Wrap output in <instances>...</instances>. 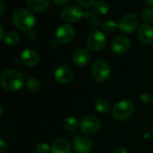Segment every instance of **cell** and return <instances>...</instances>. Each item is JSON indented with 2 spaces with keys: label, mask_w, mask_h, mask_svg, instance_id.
Here are the masks:
<instances>
[{
  "label": "cell",
  "mask_w": 153,
  "mask_h": 153,
  "mask_svg": "<svg viewBox=\"0 0 153 153\" xmlns=\"http://www.w3.org/2000/svg\"><path fill=\"white\" fill-rule=\"evenodd\" d=\"M4 37H5V29H4L3 25L0 24V41H1Z\"/></svg>",
  "instance_id": "35"
},
{
  "label": "cell",
  "mask_w": 153,
  "mask_h": 153,
  "mask_svg": "<svg viewBox=\"0 0 153 153\" xmlns=\"http://www.w3.org/2000/svg\"><path fill=\"white\" fill-rule=\"evenodd\" d=\"M94 105H95L96 110L98 113H100V114H106L110 110V104H109V102L106 99L102 98V97L97 98L95 101Z\"/></svg>",
  "instance_id": "20"
},
{
  "label": "cell",
  "mask_w": 153,
  "mask_h": 153,
  "mask_svg": "<svg viewBox=\"0 0 153 153\" xmlns=\"http://www.w3.org/2000/svg\"><path fill=\"white\" fill-rule=\"evenodd\" d=\"M24 75L14 68H8L3 71L0 76V85L7 92H16L25 85Z\"/></svg>",
  "instance_id": "1"
},
{
  "label": "cell",
  "mask_w": 153,
  "mask_h": 153,
  "mask_svg": "<svg viewBox=\"0 0 153 153\" xmlns=\"http://www.w3.org/2000/svg\"><path fill=\"white\" fill-rule=\"evenodd\" d=\"M72 62L76 67H86L91 60V54L86 49H78L72 55Z\"/></svg>",
  "instance_id": "13"
},
{
  "label": "cell",
  "mask_w": 153,
  "mask_h": 153,
  "mask_svg": "<svg viewBox=\"0 0 153 153\" xmlns=\"http://www.w3.org/2000/svg\"><path fill=\"white\" fill-rule=\"evenodd\" d=\"M140 99L144 104H149L152 101V97L149 93H142L140 95Z\"/></svg>",
  "instance_id": "28"
},
{
  "label": "cell",
  "mask_w": 153,
  "mask_h": 153,
  "mask_svg": "<svg viewBox=\"0 0 153 153\" xmlns=\"http://www.w3.org/2000/svg\"><path fill=\"white\" fill-rule=\"evenodd\" d=\"M12 20L16 28L21 31H30L33 30L35 25L36 20L33 14L27 9L19 8L13 13Z\"/></svg>",
  "instance_id": "2"
},
{
  "label": "cell",
  "mask_w": 153,
  "mask_h": 153,
  "mask_svg": "<svg viewBox=\"0 0 153 153\" xmlns=\"http://www.w3.org/2000/svg\"><path fill=\"white\" fill-rule=\"evenodd\" d=\"M84 17H86L88 20L89 26L93 30H97L101 26V22H100L99 18L97 16V14L95 13L94 10L89 9V10L84 12Z\"/></svg>",
  "instance_id": "18"
},
{
  "label": "cell",
  "mask_w": 153,
  "mask_h": 153,
  "mask_svg": "<svg viewBox=\"0 0 153 153\" xmlns=\"http://www.w3.org/2000/svg\"><path fill=\"white\" fill-rule=\"evenodd\" d=\"M140 16L143 21L147 22L148 24H153V9L152 8L143 9Z\"/></svg>",
  "instance_id": "25"
},
{
  "label": "cell",
  "mask_w": 153,
  "mask_h": 153,
  "mask_svg": "<svg viewBox=\"0 0 153 153\" xmlns=\"http://www.w3.org/2000/svg\"><path fill=\"white\" fill-rule=\"evenodd\" d=\"M27 37H28V39H30V40H34V39L36 38V33H35V32H34L33 30L28 31V32H27Z\"/></svg>",
  "instance_id": "31"
},
{
  "label": "cell",
  "mask_w": 153,
  "mask_h": 153,
  "mask_svg": "<svg viewBox=\"0 0 153 153\" xmlns=\"http://www.w3.org/2000/svg\"><path fill=\"white\" fill-rule=\"evenodd\" d=\"M80 130L87 135H94L97 133L101 128L100 120L94 115H88L82 118L79 123Z\"/></svg>",
  "instance_id": "8"
},
{
  "label": "cell",
  "mask_w": 153,
  "mask_h": 153,
  "mask_svg": "<svg viewBox=\"0 0 153 153\" xmlns=\"http://www.w3.org/2000/svg\"><path fill=\"white\" fill-rule=\"evenodd\" d=\"M5 5H4V3L0 0V17H1L2 16H3V14L5 13Z\"/></svg>",
  "instance_id": "34"
},
{
  "label": "cell",
  "mask_w": 153,
  "mask_h": 153,
  "mask_svg": "<svg viewBox=\"0 0 153 153\" xmlns=\"http://www.w3.org/2000/svg\"><path fill=\"white\" fill-rule=\"evenodd\" d=\"M71 144L70 142L63 138L56 140L51 145L52 153H70L71 152Z\"/></svg>",
  "instance_id": "16"
},
{
  "label": "cell",
  "mask_w": 153,
  "mask_h": 153,
  "mask_svg": "<svg viewBox=\"0 0 153 153\" xmlns=\"http://www.w3.org/2000/svg\"><path fill=\"white\" fill-rule=\"evenodd\" d=\"M131 48V41L128 37L123 35H119L115 37L112 43L111 49L113 52L116 55H123L125 54Z\"/></svg>",
  "instance_id": "11"
},
{
  "label": "cell",
  "mask_w": 153,
  "mask_h": 153,
  "mask_svg": "<svg viewBox=\"0 0 153 153\" xmlns=\"http://www.w3.org/2000/svg\"><path fill=\"white\" fill-rule=\"evenodd\" d=\"M60 16L63 21L73 24L79 22L84 16V11L76 5H69L65 7L60 13Z\"/></svg>",
  "instance_id": "7"
},
{
  "label": "cell",
  "mask_w": 153,
  "mask_h": 153,
  "mask_svg": "<svg viewBox=\"0 0 153 153\" xmlns=\"http://www.w3.org/2000/svg\"><path fill=\"white\" fill-rule=\"evenodd\" d=\"M26 87H27V89L29 91H31L33 93H35V92H38L41 89L42 83L37 78L31 76V78H29L26 80Z\"/></svg>",
  "instance_id": "21"
},
{
  "label": "cell",
  "mask_w": 153,
  "mask_h": 153,
  "mask_svg": "<svg viewBox=\"0 0 153 153\" xmlns=\"http://www.w3.org/2000/svg\"><path fill=\"white\" fill-rule=\"evenodd\" d=\"M52 1L56 4V5H59V6H63V5H66L67 3H68L70 0H52Z\"/></svg>",
  "instance_id": "32"
},
{
  "label": "cell",
  "mask_w": 153,
  "mask_h": 153,
  "mask_svg": "<svg viewBox=\"0 0 153 153\" xmlns=\"http://www.w3.org/2000/svg\"><path fill=\"white\" fill-rule=\"evenodd\" d=\"M114 153H129L128 149L123 146H119L115 149Z\"/></svg>",
  "instance_id": "30"
},
{
  "label": "cell",
  "mask_w": 153,
  "mask_h": 153,
  "mask_svg": "<svg viewBox=\"0 0 153 153\" xmlns=\"http://www.w3.org/2000/svg\"><path fill=\"white\" fill-rule=\"evenodd\" d=\"M138 40L142 44H149L153 42V27L149 24H142L137 30Z\"/></svg>",
  "instance_id": "14"
},
{
  "label": "cell",
  "mask_w": 153,
  "mask_h": 153,
  "mask_svg": "<svg viewBox=\"0 0 153 153\" xmlns=\"http://www.w3.org/2000/svg\"><path fill=\"white\" fill-rule=\"evenodd\" d=\"M91 74L97 82H105L110 78L111 68L105 60L97 59L92 65Z\"/></svg>",
  "instance_id": "4"
},
{
  "label": "cell",
  "mask_w": 153,
  "mask_h": 153,
  "mask_svg": "<svg viewBox=\"0 0 153 153\" xmlns=\"http://www.w3.org/2000/svg\"><path fill=\"white\" fill-rule=\"evenodd\" d=\"M140 20L137 15L130 13L121 17L118 22V29L124 34H131L133 33L139 25Z\"/></svg>",
  "instance_id": "6"
},
{
  "label": "cell",
  "mask_w": 153,
  "mask_h": 153,
  "mask_svg": "<svg viewBox=\"0 0 153 153\" xmlns=\"http://www.w3.org/2000/svg\"><path fill=\"white\" fill-rule=\"evenodd\" d=\"M134 112V105L129 100H121L116 103L112 110V115L118 121H125L129 119Z\"/></svg>",
  "instance_id": "3"
},
{
  "label": "cell",
  "mask_w": 153,
  "mask_h": 153,
  "mask_svg": "<svg viewBox=\"0 0 153 153\" xmlns=\"http://www.w3.org/2000/svg\"><path fill=\"white\" fill-rule=\"evenodd\" d=\"M75 37V29L68 24L61 25L56 31V42L61 44H68Z\"/></svg>",
  "instance_id": "9"
},
{
  "label": "cell",
  "mask_w": 153,
  "mask_h": 153,
  "mask_svg": "<svg viewBox=\"0 0 153 153\" xmlns=\"http://www.w3.org/2000/svg\"><path fill=\"white\" fill-rule=\"evenodd\" d=\"M20 41V36L16 32H9L5 35V42L7 45H16Z\"/></svg>",
  "instance_id": "23"
},
{
  "label": "cell",
  "mask_w": 153,
  "mask_h": 153,
  "mask_svg": "<svg viewBox=\"0 0 153 153\" xmlns=\"http://www.w3.org/2000/svg\"><path fill=\"white\" fill-rule=\"evenodd\" d=\"M51 0H27L26 4L29 9L35 13L45 11L50 6Z\"/></svg>",
  "instance_id": "17"
},
{
  "label": "cell",
  "mask_w": 153,
  "mask_h": 153,
  "mask_svg": "<svg viewBox=\"0 0 153 153\" xmlns=\"http://www.w3.org/2000/svg\"><path fill=\"white\" fill-rule=\"evenodd\" d=\"M102 29L105 33H114L117 28H118V24H116L115 22L112 21V20H108L105 21L102 24Z\"/></svg>",
  "instance_id": "24"
},
{
  "label": "cell",
  "mask_w": 153,
  "mask_h": 153,
  "mask_svg": "<svg viewBox=\"0 0 153 153\" xmlns=\"http://www.w3.org/2000/svg\"><path fill=\"white\" fill-rule=\"evenodd\" d=\"M109 10H110V6L105 0H98L94 5V11L97 15L105 16L109 12Z\"/></svg>",
  "instance_id": "19"
},
{
  "label": "cell",
  "mask_w": 153,
  "mask_h": 153,
  "mask_svg": "<svg viewBox=\"0 0 153 153\" xmlns=\"http://www.w3.org/2000/svg\"><path fill=\"white\" fill-rule=\"evenodd\" d=\"M3 113H4L3 107H2V105H0V118L2 117V115H3Z\"/></svg>",
  "instance_id": "36"
},
{
  "label": "cell",
  "mask_w": 153,
  "mask_h": 153,
  "mask_svg": "<svg viewBox=\"0 0 153 153\" xmlns=\"http://www.w3.org/2000/svg\"><path fill=\"white\" fill-rule=\"evenodd\" d=\"M73 69L68 65H60L59 67L57 68L54 73L55 80L60 85L69 83L73 79Z\"/></svg>",
  "instance_id": "12"
},
{
  "label": "cell",
  "mask_w": 153,
  "mask_h": 153,
  "mask_svg": "<svg viewBox=\"0 0 153 153\" xmlns=\"http://www.w3.org/2000/svg\"><path fill=\"white\" fill-rule=\"evenodd\" d=\"M35 150L37 153H49L51 150V148L46 142H40L36 145Z\"/></svg>",
  "instance_id": "26"
},
{
  "label": "cell",
  "mask_w": 153,
  "mask_h": 153,
  "mask_svg": "<svg viewBox=\"0 0 153 153\" xmlns=\"http://www.w3.org/2000/svg\"><path fill=\"white\" fill-rule=\"evenodd\" d=\"M86 44L88 48L95 52L102 51L106 45V37L99 30H93L87 37Z\"/></svg>",
  "instance_id": "5"
},
{
  "label": "cell",
  "mask_w": 153,
  "mask_h": 153,
  "mask_svg": "<svg viewBox=\"0 0 153 153\" xmlns=\"http://www.w3.org/2000/svg\"><path fill=\"white\" fill-rule=\"evenodd\" d=\"M79 122L74 116H68L63 120V126L68 131H73L76 130V127L79 126Z\"/></svg>",
  "instance_id": "22"
},
{
  "label": "cell",
  "mask_w": 153,
  "mask_h": 153,
  "mask_svg": "<svg viewBox=\"0 0 153 153\" xmlns=\"http://www.w3.org/2000/svg\"><path fill=\"white\" fill-rule=\"evenodd\" d=\"M92 148L93 142L88 135H79L73 140V149L76 153H89Z\"/></svg>",
  "instance_id": "10"
},
{
  "label": "cell",
  "mask_w": 153,
  "mask_h": 153,
  "mask_svg": "<svg viewBox=\"0 0 153 153\" xmlns=\"http://www.w3.org/2000/svg\"><path fill=\"white\" fill-rule=\"evenodd\" d=\"M144 3L148 8L153 9V0H144Z\"/></svg>",
  "instance_id": "33"
},
{
  "label": "cell",
  "mask_w": 153,
  "mask_h": 153,
  "mask_svg": "<svg viewBox=\"0 0 153 153\" xmlns=\"http://www.w3.org/2000/svg\"><path fill=\"white\" fill-rule=\"evenodd\" d=\"M76 2H78L79 5H80V7L88 8L96 4L97 0H76Z\"/></svg>",
  "instance_id": "27"
},
{
  "label": "cell",
  "mask_w": 153,
  "mask_h": 153,
  "mask_svg": "<svg viewBox=\"0 0 153 153\" xmlns=\"http://www.w3.org/2000/svg\"><path fill=\"white\" fill-rule=\"evenodd\" d=\"M7 149V145L5 140L0 139V153H4Z\"/></svg>",
  "instance_id": "29"
},
{
  "label": "cell",
  "mask_w": 153,
  "mask_h": 153,
  "mask_svg": "<svg viewBox=\"0 0 153 153\" xmlns=\"http://www.w3.org/2000/svg\"><path fill=\"white\" fill-rule=\"evenodd\" d=\"M21 61L28 67H34L40 61L39 53L33 49H26L21 53Z\"/></svg>",
  "instance_id": "15"
}]
</instances>
